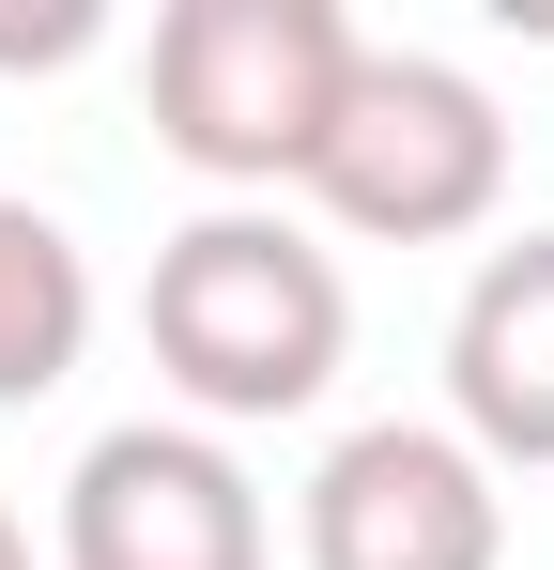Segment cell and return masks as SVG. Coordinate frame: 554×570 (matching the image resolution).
<instances>
[{
    "instance_id": "obj_1",
    "label": "cell",
    "mask_w": 554,
    "mask_h": 570,
    "mask_svg": "<svg viewBox=\"0 0 554 570\" xmlns=\"http://www.w3.org/2000/svg\"><path fill=\"white\" fill-rule=\"evenodd\" d=\"M139 340H155V371L185 385L200 432H263V416H308L339 385L355 293H339V247H308L277 200H216L155 247Z\"/></svg>"
},
{
    "instance_id": "obj_2",
    "label": "cell",
    "mask_w": 554,
    "mask_h": 570,
    "mask_svg": "<svg viewBox=\"0 0 554 570\" xmlns=\"http://www.w3.org/2000/svg\"><path fill=\"white\" fill-rule=\"evenodd\" d=\"M355 16L339 0H170L155 16V62H139V94H155V139H170L200 186H308V155H324V124L355 94Z\"/></svg>"
},
{
    "instance_id": "obj_3",
    "label": "cell",
    "mask_w": 554,
    "mask_h": 570,
    "mask_svg": "<svg viewBox=\"0 0 554 570\" xmlns=\"http://www.w3.org/2000/svg\"><path fill=\"white\" fill-rule=\"evenodd\" d=\"M308 200L369 232V247H447V232H493L508 200V108L477 94L432 47H355V94L308 155Z\"/></svg>"
},
{
    "instance_id": "obj_4",
    "label": "cell",
    "mask_w": 554,
    "mask_h": 570,
    "mask_svg": "<svg viewBox=\"0 0 554 570\" xmlns=\"http://www.w3.org/2000/svg\"><path fill=\"white\" fill-rule=\"evenodd\" d=\"M47 570H277L263 478L231 463V432L200 416H123L62 478V540Z\"/></svg>"
},
{
    "instance_id": "obj_5",
    "label": "cell",
    "mask_w": 554,
    "mask_h": 570,
    "mask_svg": "<svg viewBox=\"0 0 554 570\" xmlns=\"http://www.w3.org/2000/svg\"><path fill=\"white\" fill-rule=\"evenodd\" d=\"M293 556L308 570H508V478L447 416H369L308 463Z\"/></svg>"
},
{
    "instance_id": "obj_6",
    "label": "cell",
    "mask_w": 554,
    "mask_h": 570,
    "mask_svg": "<svg viewBox=\"0 0 554 570\" xmlns=\"http://www.w3.org/2000/svg\"><path fill=\"white\" fill-rule=\"evenodd\" d=\"M447 432L493 478H554V232L477 247L447 308Z\"/></svg>"
},
{
    "instance_id": "obj_7",
    "label": "cell",
    "mask_w": 554,
    "mask_h": 570,
    "mask_svg": "<svg viewBox=\"0 0 554 570\" xmlns=\"http://www.w3.org/2000/svg\"><path fill=\"white\" fill-rule=\"evenodd\" d=\"M78 355H92V263H78V232L47 200L0 186V416L47 401Z\"/></svg>"
},
{
    "instance_id": "obj_8",
    "label": "cell",
    "mask_w": 554,
    "mask_h": 570,
    "mask_svg": "<svg viewBox=\"0 0 554 570\" xmlns=\"http://www.w3.org/2000/svg\"><path fill=\"white\" fill-rule=\"evenodd\" d=\"M92 31H108L92 0H47V16H0V62H78Z\"/></svg>"
},
{
    "instance_id": "obj_9",
    "label": "cell",
    "mask_w": 554,
    "mask_h": 570,
    "mask_svg": "<svg viewBox=\"0 0 554 570\" xmlns=\"http://www.w3.org/2000/svg\"><path fill=\"white\" fill-rule=\"evenodd\" d=\"M0 570H47V556H31V524H16V509H0Z\"/></svg>"
}]
</instances>
